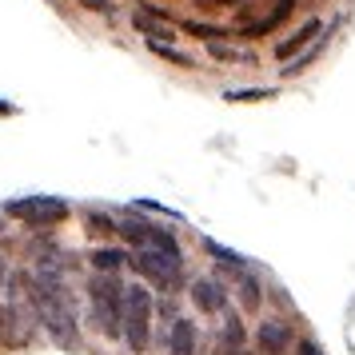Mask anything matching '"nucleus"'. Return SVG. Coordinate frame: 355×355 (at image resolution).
<instances>
[{
  "instance_id": "1",
  "label": "nucleus",
  "mask_w": 355,
  "mask_h": 355,
  "mask_svg": "<svg viewBox=\"0 0 355 355\" xmlns=\"http://www.w3.org/2000/svg\"><path fill=\"white\" fill-rule=\"evenodd\" d=\"M24 300L33 304L36 320L56 347H64V352L80 347V300L68 288L64 275L52 268H33V284H28Z\"/></svg>"
},
{
  "instance_id": "2",
  "label": "nucleus",
  "mask_w": 355,
  "mask_h": 355,
  "mask_svg": "<svg viewBox=\"0 0 355 355\" xmlns=\"http://www.w3.org/2000/svg\"><path fill=\"white\" fill-rule=\"evenodd\" d=\"M124 291H128L124 275L92 272L88 284H84V295H88V327L100 339H108V343H120L124 339Z\"/></svg>"
},
{
  "instance_id": "3",
  "label": "nucleus",
  "mask_w": 355,
  "mask_h": 355,
  "mask_svg": "<svg viewBox=\"0 0 355 355\" xmlns=\"http://www.w3.org/2000/svg\"><path fill=\"white\" fill-rule=\"evenodd\" d=\"M128 272L136 279L152 284L156 291H164V295H180V291H188V284H192V272L184 268V259L164 256L156 248H132Z\"/></svg>"
},
{
  "instance_id": "4",
  "label": "nucleus",
  "mask_w": 355,
  "mask_h": 355,
  "mask_svg": "<svg viewBox=\"0 0 355 355\" xmlns=\"http://www.w3.org/2000/svg\"><path fill=\"white\" fill-rule=\"evenodd\" d=\"M0 216L17 220L24 232H56L72 216V204L64 196H17V200H4Z\"/></svg>"
},
{
  "instance_id": "5",
  "label": "nucleus",
  "mask_w": 355,
  "mask_h": 355,
  "mask_svg": "<svg viewBox=\"0 0 355 355\" xmlns=\"http://www.w3.org/2000/svg\"><path fill=\"white\" fill-rule=\"evenodd\" d=\"M152 327H156V300L144 279H132L124 291V347L132 355H144L152 347Z\"/></svg>"
},
{
  "instance_id": "6",
  "label": "nucleus",
  "mask_w": 355,
  "mask_h": 355,
  "mask_svg": "<svg viewBox=\"0 0 355 355\" xmlns=\"http://www.w3.org/2000/svg\"><path fill=\"white\" fill-rule=\"evenodd\" d=\"M188 300H192L196 315H204V320H220L227 307H236V295H232V284H227L224 275H192V284H188Z\"/></svg>"
},
{
  "instance_id": "7",
  "label": "nucleus",
  "mask_w": 355,
  "mask_h": 355,
  "mask_svg": "<svg viewBox=\"0 0 355 355\" xmlns=\"http://www.w3.org/2000/svg\"><path fill=\"white\" fill-rule=\"evenodd\" d=\"M132 28L144 36V40H160V44H176V12H168L164 4H152V0H136L132 8Z\"/></svg>"
},
{
  "instance_id": "8",
  "label": "nucleus",
  "mask_w": 355,
  "mask_h": 355,
  "mask_svg": "<svg viewBox=\"0 0 355 355\" xmlns=\"http://www.w3.org/2000/svg\"><path fill=\"white\" fill-rule=\"evenodd\" d=\"M176 33L196 36L200 44H236V28L224 20H196V17H176Z\"/></svg>"
},
{
  "instance_id": "9",
  "label": "nucleus",
  "mask_w": 355,
  "mask_h": 355,
  "mask_svg": "<svg viewBox=\"0 0 355 355\" xmlns=\"http://www.w3.org/2000/svg\"><path fill=\"white\" fill-rule=\"evenodd\" d=\"M84 259H88V268H92V272L124 275V272H128V259H132V248H124V243H92Z\"/></svg>"
},
{
  "instance_id": "10",
  "label": "nucleus",
  "mask_w": 355,
  "mask_h": 355,
  "mask_svg": "<svg viewBox=\"0 0 355 355\" xmlns=\"http://www.w3.org/2000/svg\"><path fill=\"white\" fill-rule=\"evenodd\" d=\"M204 352V331L192 315H180L172 323V336H168V355H200Z\"/></svg>"
},
{
  "instance_id": "11",
  "label": "nucleus",
  "mask_w": 355,
  "mask_h": 355,
  "mask_svg": "<svg viewBox=\"0 0 355 355\" xmlns=\"http://www.w3.org/2000/svg\"><path fill=\"white\" fill-rule=\"evenodd\" d=\"M80 224H84V236H92V240H112L116 236V211L100 208V204H88V208H80Z\"/></svg>"
},
{
  "instance_id": "12",
  "label": "nucleus",
  "mask_w": 355,
  "mask_h": 355,
  "mask_svg": "<svg viewBox=\"0 0 355 355\" xmlns=\"http://www.w3.org/2000/svg\"><path fill=\"white\" fill-rule=\"evenodd\" d=\"M144 52L148 56H156L164 64H176V68H196V56L192 52L176 49V44H160V40H144Z\"/></svg>"
},
{
  "instance_id": "13",
  "label": "nucleus",
  "mask_w": 355,
  "mask_h": 355,
  "mask_svg": "<svg viewBox=\"0 0 355 355\" xmlns=\"http://www.w3.org/2000/svg\"><path fill=\"white\" fill-rule=\"evenodd\" d=\"M279 84H252V88H227L224 100L227 104H256V100H275Z\"/></svg>"
},
{
  "instance_id": "14",
  "label": "nucleus",
  "mask_w": 355,
  "mask_h": 355,
  "mask_svg": "<svg viewBox=\"0 0 355 355\" xmlns=\"http://www.w3.org/2000/svg\"><path fill=\"white\" fill-rule=\"evenodd\" d=\"M76 8H84V12H92V17H100L104 24H116L120 20V12H116L112 0H72Z\"/></svg>"
},
{
  "instance_id": "15",
  "label": "nucleus",
  "mask_w": 355,
  "mask_h": 355,
  "mask_svg": "<svg viewBox=\"0 0 355 355\" xmlns=\"http://www.w3.org/2000/svg\"><path fill=\"white\" fill-rule=\"evenodd\" d=\"M132 208H140V211H144V216H164V220H180V211L164 208V204H156V200H136Z\"/></svg>"
},
{
  "instance_id": "16",
  "label": "nucleus",
  "mask_w": 355,
  "mask_h": 355,
  "mask_svg": "<svg viewBox=\"0 0 355 355\" xmlns=\"http://www.w3.org/2000/svg\"><path fill=\"white\" fill-rule=\"evenodd\" d=\"M0 116H17V104H8V100H0Z\"/></svg>"
},
{
  "instance_id": "17",
  "label": "nucleus",
  "mask_w": 355,
  "mask_h": 355,
  "mask_svg": "<svg viewBox=\"0 0 355 355\" xmlns=\"http://www.w3.org/2000/svg\"><path fill=\"white\" fill-rule=\"evenodd\" d=\"M4 232H8V227H4V216H0V236H4Z\"/></svg>"
},
{
  "instance_id": "18",
  "label": "nucleus",
  "mask_w": 355,
  "mask_h": 355,
  "mask_svg": "<svg viewBox=\"0 0 355 355\" xmlns=\"http://www.w3.org/2000/svg\"><path fill=\"white\" fill-rule=\"evenodd\" d=\"M0 300H4V279H0Z\"/></svg>"
},
{
  "instance_id": "19",
  "label": "nucleus",
  "mask_w": 355,
  "mask_h": 355,
  "mask_svg": "<svg viewBox=\"0 0 355 355\" xmlns=\"http://www.w3.org/2000/svg\"><path fill=\"white\" fill-rule=\"evenodd\" d=\"M60 4H72V0H60Z\"/></svg>"
}]
</instances>
